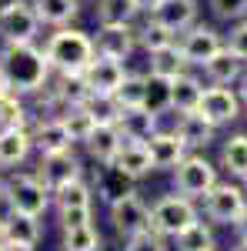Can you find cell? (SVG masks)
<instances>
[{"mask_svg":"<svg viewBox=\"0 0 247 251\" xmlns=\"http://www.w3.org/2000/svg\"><path fill=\"white\" fill-rule=\"evenodd\" d=\"M174 241H177V251H214V231H210V225H204L201 218L190 228H184Z\"/></svg>","mask_w":247,"mask_h":251,"instance_id":"29","label":"cell"},{"mask_svg":"<svg viewBox=\"0 0 247 251\" xmlns=\"http://www.w3.org/2000/svg\"><path fill=\"white\" fill-rule=\"evenodd\" d=\"M80 161H77L70 151H54V154H40V171L37 177L54 191V188H60V184H67V181H74V177H80Z\"/></svg>","mask_w":247,"mask_h":251,"instance_id":"14","label":"cell"},{"mask_svg":"<svg viewBox=\"0 0 247 251\" xmlns=\"http://www.w3.org/2000/svg\"><path fill=\"white\" fill-rule=\"evenodd\" d=\"M160 0H134V7H137V14H151L154 7H157Z\"/></svg>","mask_w":247,"mask_h":251,"instance_id":"43","label":"cell"},{"mask_svg":"<svg viewBox=\"0 0 247 251\" xmlns=\"http://www.w3.org/2000/svg\"><path fill=\"white\" fill-rule=\"evenodd\" d=\"M30 141H34V148H37L40 154L70 151V144H74V137H70V131L64 127L60 117H47V121H40L37 127L30 131Z\"/></svg>","mask_w":247,"mask_h":251,"instance_id":"18","label":"cell"},{"mask_svg":"<svg viewBox=\"0 0 247 251\" xmlns=\"http://www.w3.org/2000/svg\"><path fill=\"white\" fill-rule=\"evenodd\" d=\"M147 17L157 20L160 27H167L171 34H184L197 20V0H160Z\"/></svg>","mask_w":247,"mask_h":251,"instance_id":"15","label":"cell"},{"mask_svg":"<svg viewBox=\"0 0 247 251\" xmlns=\"http://www.w3.org/2000/svg\"><path fill=\"white\" fill-rule=\"evenodd\" d=\"M54 94H60L70 107H77V104H84V100L90 97V84H87V77H84V71L57 74V87H54Z\"/></svg>","mask_w":247,"mask_h":251,"instance_id":"28","label":"cell"},{"mask_svg":"<svg viewBox=\"0 0 247 251\" xmlns=\"http://www.w3.org/2000/svg\"><path fill=\"white\" fill-rule=\"evenodd\" d=\"M234 228H237V234H241V241H247V211L237 218V225H234Z\"/></svg>","mask_w":247,"mask_h":251,"instance_id":"44","label":"cell"},{"mask_svg":"<svg viewBox=\"0 0 247 251\" xmlns=\"http://www.w3.org/2000/svg\"><path fill=\"white\" fill-rule=\"evenodd\" d=\"M201 201H204V214H207L214 225H237V218L247 211L244 188H237L230 181H217Z\"/></svg>","mask_w":247,"mask_h":251,"instance_id":"5","label":"cell"},{"mask_svg":"<svg viewBox=\"0 0 247 251\" xmlns=\"http://www.w3.org/2000/svg\"><path fill=\"white\" fill-rule=\"evenodd\" d=\"M0 201H3V181H0Z\"/></svg>","mask_w":247,"mask_h":251,"instance_id":"51","label":"cell"},{"mask_svg":"<svg viewBox=\"0 0 247 251\" xmlns=\"http://www.w3.org/2000/svg\"><path fill=\"white\" fill-rule=\"evenodd\" d=\"M244 194H247V177H244Z\"/></svg>","mask_w":247,"mask_h":251,"instance_id":"53","label":"cell"},{"mask_svg":"<svg viewBox=\"0 0 247 251\" xmlns=\"http://www.w3.org/2000/svg\"><path fill=\"white\" fill-rule=\"evenodd\" d=\"M214 131H217V124H210L201 111H184L177 117V134L187 148H207L214 141Z\"/></svg>","mask_w":247,"mask_h":251,"instance_id":"23","label":"cell"},{"mask_svg":"<svg viewBox=\"0 0 247 251\" xmlns=\"http://www.w3.org/2000/svg\"><path fill=\"white\" fill-rule=\"evenodd\" d=\"M117 127L127 141H147L157 131V111H151L147 104L140 107H120L117 111Z\"/></svg>","mask_w":247,"mask_h":251,"instance_id":"17","label":"cell"},{"mask_svg":"<svg viewBox=\"0 0 247 251\" xmlns=\"http://www.w3.org/2000/svg\"><path fill=\"white\" fill-rule=\"evenodd\" d=\"M114 100H117V107H140V104H147V77L124 74L120 87L114 91Z\"/></svg>","mask_w":247,"mask_h":251,"instance_id":"30","label":"cell"},{"mask_svg":"<svg viewBox=\"0 0 247 251\" xmlns=\"http://www.w3.org/2000/svg\"><path fill=\"white\" fill-rule=\"evenodd\" d=\"M221 164L227 168L234 177H247V134H234L227 137L224 151H221Z\"/></svg>","mask_w":247,"mask_h":251,"instance_id":"27","label":"cell"},{"mask_svg":"<svg viewBox=\"0 0 247 251\" xmlns=\"http://www.w3.org/2000/svg\"><path fill=\"white\" fill-rule=\"evenodd\" d=\"M137 44L151 54V50H160V47H167V44H174V34L167 30V27H160L157 20H147L140 30H137Z\"/></svg>","mask_w":247,"mask_h":251,"instance_id":"36","label":"cell"},{"mask_svg":"<svg viewBox=\"0 0 247 251\" xmlns=\"http://www.w3.org/2000/svg\"><path fill=\"white\" fill-rule=\"evenodd\" d=\"M57 218H60V228L67 231V228H80V225H90L94 211H90V204H80V208H60Z\"/></svg>","mask_w":247,"mask_h":251,"instance_id":"40","label":"cell"},{"mask_svg":"<svg viewBox=\"0 0 247 251\" xmlns=\"http://www.w3.org/2000/svg\"><path fill=\"white\" fill-rule=\"evenodd\" d=\"M177 47H180V54L187 60L190 67H204L221 47H224V37L214 30V27H204V24H194L184 30V37L177 40Z\"/></svg>","mask_w":247,"mask_h":251,"instance_id":"9","label":"cell"},{"mask_svg":"<svg viewBox=\"0 0 247 251\" xmlns=\"http://www.w3.org/2000/svg\"><path fill=\"white\" fill-rule=\"evenodd\" d=\"M0 251H7V241H0Z\"/></svg>","mask_w":247,"mask_h":251,"instance_id":"52","label":"cell"},{"mask_svg":"<svg viewBox=\"0 0 247 251\" xmlns=\"http://www.w3.org/2000/svg\"><path fill=\"white\" fill-rule=\"evenodd\" d=\"M0 74L7 77L14 94H37L50 80L47 54L30 44H3L0 47Z\"/></svg>","mask_w":247,"mask_h":251,"instance_id":"1","label":"cell"},{"mask_svg":"<svg viewBox=\"0 0 247 251\" xmlns=\"http://www.w3.org/2000/svg\"><path fill=\"white\" fill-rule=\"evenodd\" d=\"M237 94H241V104H247V74H241V87H237Z\"/></svg>","mask_w":247,"mask_h":251,"instance_id":"46","label":"cell"},{"mask_svg":"<svg viewBox=\"0 0 247 251\" xmlns=\"http://www.w3.org/2000/svg\"><path fill=\"white\" fill-rule=\"evenodd\" d=\"M201 97H204V84L194 77V74H187V71L167 84V107L177 111V114H184V111H197Z\"/></svg>","mask_w":247,"mask_h":251,"instance_id":"19","label":"cell"},{"mask_svg":"<svg viewBox=\"0 0 247 251\" xmlns=\"http://www.w3.org/2000/svg\"><path fill=\"white\" fill-rule=\"evenodd\" d=\"M84 144H87V151H90V157H94L97 164H104V168H107V164H114V161H117L120 148L127 144V137L120 134V127H117V124H97Z\"/></svg>","mask_w":247,"mask_h":251,"instance_id":"16","label":"cell"},{"mask_svg":"<svg viewBox=\"0 0 247 251\" xmlns=\"http://www.w3.org/2000/svg\"><path fill=\"white\" fill-rule=\"evenodd\" d=\"M84 107L94 114V121L97 124H117V100L111 94H90L87 100H84Z\"/></svg>","mask_w":247,"mask_h":251,"instance_id":"38","label":"cell"},{"mask_svg":"<svg viewBox=\"0 0 247 251\" xmlns=\"http://www.w3.org/2000/svg\"><path fill=\"white\" fill-rule=\"evenodd\" d=\"M40 234V218L37 214H27V211H10L7 208V218H3V241H23V245H34L37 248Z\"/></svg>","mask_w":247,"mask_h":251,"instance_id":"22","label":"cell"},{"mask_svg":"<svg viewBox=\"0 0 247 251\" xmlns=\"http://www.w3.org/2000/svg\"><path fill=\"white\" fill-rule=\"evenodd\" d=\"M10 94V84H7V77H3V74H0V97H7Z\"/></svg>","mask_w":247,"mask_h":251,"instance_id":"47","label":"cell"},{"mask_svg":"<svg viewBox=\"0 0 247 251\" xmlns=\"http://www.w3.org/2000/svg\"><path fill=\"white\" fill-rule=\"evenodd\" d=\"M0 241H3V218H0Z\"/></svg>","mask_w":247,"mask_h":251,"instance_id":"50","label":"cell"},{"mask_svg":"<svg viewBox=\"0 0 247 251\" xmlns=\"http://www.w3.org/2000/svg\"><path fill=\"white\" fill-rule=\"evenodd\" d=\"M210 10L221 20H241L247 17V0H210Z\"/></svg>","mask_w":247,"mask_h":251,"instance_id":"41","label":"cell"},{"mask_svg":"<svg viewBox=\"0 0 247 251\" xmlns=\"http://www.w3.org/2000/svg\"><path fill=\"white\" fill-rule=\"evenodd\" d=\"M0 127H27V107L20 104V94L0 97Z\"/></svg>","mask_w":247,"mask_h":251,"instance_id":"37","label":"cell"},{"mask_svg":"<svg viewBox=\"0 0 247 251\" xmlns=\"http://www.w3.org/2000/svg\"><path fill=\"white\" fill-rule=\"evenodd\" d=\"M40 30V17L34 3L27 0H14L0 10V37L3 44H30Z\"/></svg>","mask_w":247,"mask_h":251,"instance_id":"7","label":"cell"},{"mask_svg":"<svg viewBox=\"0 0 247 251\" xmlns=\"http://www.w3.org/2000/svg\"><path fill=\"white\" fill-rule=\"evenodd\" d=\"M120 251H167V245H164V234H157L154 228H147V231H137L127 238V245Z\"/></svg>","mask_w":247,"mask_h":251,"instance_id":"39","label":"cell"},{"mask_svg":"<svg viewBox=\"0 0 247 251\" xmlns=\"http://www.w3.org/2000/svg\"><path fill=\"white\" fill-rule=\"evenodd\" d=\"M47 64L50 71L57 74H74V71H87V64L94 60V37L84 34V30H74V27H60L57 34H50L47 47Z\"/></svg>","mask_w":247,"mask_h":251,"instance_id":"2","label":"cell"},{"mask_svg":"<svg viewBox=\"0 0 247 251\" xmlns=\"http://www.w3.org/2000/svg\"><path fill=\"white\" fill-rule=\"evenodd\" d=\"M134 47H137L134 24H100V30H97V37H94L97 54L114 57V60H127Z\"/></svg>","mask_w":247,"mask_h":251,"instance_id":"11","label":"cell"},{"mask_svg":"<svg viewBox=\"0 0 247 251\" xmlns=\"http://www.w3.org/2000/svg\"><path fill=\"white\" fill-rule=\"evenodd\" d=\"M50 198H54L57 211H60V208H80V204H90V188H87L80 177H74V181H67V184L54 188Z\"/></svg>","mask_w":247,"mask_h":251,"instance_id":"33","label":"cell"},{"mask_svg":"<svg viewBox=\"0 0 247 251\" xmlns=\"http://www.w3.org/2000/svg\"><path fill=\"white\" fill-rule=\"evenodd\" d=\"M30 3L40 24H50V27H67L80 14V0H30Z\"/></svg>","mask_w":247,"mask_h":251,"instance_id":"26","label":"cell"},{"mask_svg":"<svg viewBox=\"0 0 247 251\" xmlns=\"http://www.w3.org/2000/svg\"><path fill=\"white\" fill-rule=\"evenodd\" d=\"M111 221H114L117 234L131 238V234L151 228V208L137 198V191H127L111 201Z\"/></svg>","mask_w":247,"mask_h":251,"instance_id":"8","label":"cell"},{"mask_svg":"<svg viewBox=\"0 0 247 251\" xmlns=\"http://www.w3.org/2000/svg\"><path fill=\"white\" fill-rule=\"evenodd\" d=\"M197 218H201V214L194 208V198L177 191V194H164L151 208V228L157 234H164V238H177V234L184 231V228H190Z\"/></svg>","mask_w":247,"mask_h":251,"instance_id":"4","label":"cell"},{"mask_svg":"<svg viewBox=\"0 0 247 251\" xmlns=\"http://www.w3.org/2000/svg\"><path fill=\"white\" fill-rule=\"evenodd\" d=\"M3 201H7V208L10 211H27V214H44L50 208V188L40 181L37 174H10L7 181H3Z\"/></svg>","mask_w":247,"mask_h":251,"instance_id":"3","label":"cell"},{"mask_svg":"<svg viewBox=\"0 0 247 251\" xmlns=\"http://www.w3.org/2000/svg\"><path fill=\"white\" fill-rule=\"evenodd\" d=\"M114 168H120L124 174H131L134 181L144 177V174H151L154 171V161H151L147 144H144V141H127V144L120 148V154H117Z\"/></svg>","mask_w":247,"mask_h":251,"instance_id":"25","label":"cell"},{"mask_svg":"<svg viewBox=\"0 0 247 251\" xmlns=\"http://www.w3.org/2000/svg\"><path fill=\"white\" fill-rule=\"evenodd\" d=\"M131 174H124L120 168H114V164H107V171L100 174V181H97V194L111 204L114 198H120V194H127V191H134L131 188Z\"/></svg>","mask_w":247,"mask_h":251,"instance_id":"31","label":"cell"},{"mask_svg":"<svg viewBox=\"0 0 247 251\" xmlns=\"http://www.w3.org/2000/svg\"><path fill=\"white\" fill-rule=\"evenodd\" d=\"M7 3H14V0H0V10H3V7H7Z\"/></svg>","mask_w":247,"mask_h":251,"instance_id":"49","label":"cell"},{"mask_svg":"<svg viewBox=\"0 0 247 251\" xmlns=\"http://www.w3.org/2000/svg\"><path fill=\"white\" fill-rule=\"evenodd\" d=\"M60 121H64V127L70 131V137H74V141H87V137H90V131L97 127L94 114H90V111H87L84 104L70 107V111H67V114L60 117Z\"/></svg>","mask_w":247,"mask_h":251,"instance_id":"35","label":"cell"},{"mask_svg":"<svg viewBox=\"0 0 247 251\" xmlns=\"http://www.w3.org/2000/svg\"><path fill=\"white\" fill-rule=\"evenodd\" d=\"M124 64L114 57H104V54H94V60L87 64V71H84V77L90 84V94H111L120 87V80H124Z\"/></svg>","mask_w":247,"mask_h":251,"instance_id":"13","label":"cell"},{"mask_svg":"<svg viewBox=\"0 0 247 251\" xmlns=\"http://www.w3.org/2000/svg\"><path fill=\"white\" fill-rule=\"evenodd\" d=\"M197 111L207 117L210 124H217V127H221V124H230V121L241 117V94L230 91V87H224V84L204 87V97H201Z\"/></svg>","mask_w":247,"mask_h":251,"instance_id":"10","label":"cell"},{"mask_svg":"<svg viewBox=\"0 0 247 251\" xmlns=\"http://www.w3.org/2000/svg\"><path fill=\"white\" fill-rule=\"evenodd\" d=\"M34 148L27 127H0V168H17Z\"/></svg>","mask_w":247,"mask_h":251,"instance_id":"20","label":"cell"},{"mask_svg":"<svg viewBox=\"0 0 247 251\" xmlns=\"http://www.w3.org/2000/svg\"><path fill=\"white\" fill-rule=\"evenodd\" d=\"M227 47L237 54V57H244L247 60V17H241L234 27H230V34H227Z\"/></svg>","mask_w":247,"mask_h":251,"instance_id":"42","label":"cell"},{"mask_svg":"<svg viewBox=\"0 0 247 251\" xmlns=\"http://www.w3.org/2000/svg\"><path fill=\"white\" fill-rule=\"evenodd\" d=\"M134 0H97V24H134Z\"/></svg>","mask_w":247,"mask_h":251,"instance_id":"32","label":"cell"},{"mask_svg":"<svg viewBox=\"0 0 247 251\" xmlns=\"http://www.w3.org/2000/svg\"><path fill=\"white\" fill-rule=\"evenodd\" d=\"M174 184L187 198H204L217 184V168L204 154H184V161L174 168Z\"/></svg>","mask_w":247,"mask_h":251,"instance_id":"6","label":"cell"},{"mask_svg":"<svg viewBox=\"0 0 247 251\" xmlns=\"http://www.w3.org/2000/svg\"><path fill=\"white\" fill-rule=\"evenodd\" d=\"M7 251H34V245H23V241H7Z\"/></svg>","mask_w":247,"mask_h":251,"instance_id":"45","label":"cell"},{"mask_svg":"<svg viewBox=\"0 0 247 251\" xmlns=\"http://www.w3.org/2000/svg\"><path fill=\"white\" fill-rule=\"evenodd\" d=\"M147 151H151V161H154V171H174L184 154H187V144L180 141L177 131H154L147 141Z\"/></svg>","mask_w":247,"mask_h":251,"instance_id":"12","label":"cell"},{"mask_svg":"<svg viewBox=\"0 0 247 251\" xmlns=\"http://www.w3.org/2000/svg\"><path fill=\"white\" fill-rule=\"evenodd\" d=\"M204 74H207L210 84H224V87H227L234 80H241V74H244V57H237L227 44H224V47L204 64Z\"/></svg>","mask_w":247,"mask_h":251,"instance_id":"21","label":"cell"},{"mask_svg":"<svg viewBox=\"0 0 247 251\" xmlns=\"http://www.w3.org/2000/svg\"><path fill=\"white\" fill-rule=\"evenodd\" d=\"M147 57H151V77H157V80H174L190 67L184 60V54H180V47H177V40L160 47V50H151Z\"/></svg>","mask_w":247,"mask_h":251,"instance_id":"24","label":"cell"},{"mask_svg":"<svg viewBox=\"0 0 247 251\" xmlns=\"http://www.w3.org/2000/svg\"><path fill=\"white\" fill-rule=\"evenodd\" d=\"M234 251H247V241H241V245H237V248H234Z\"/></svg>","mask_w":247,"mask_h":251,"instance_id":"48","label":"cell"},{"mask_svg":"<svg viewBox=\"0 0 247 251\" xmlns=\"http://www.w3.org/2000/svg\"><path fill=\"white\" fill-rule=\"evenodd\" d=\"M64 251H100V231L94 225H80L64 231Z\"/></svg>","mask_w":247,"mask_h":251,"instance_id":"34","label":"cell"}]
</instances>
